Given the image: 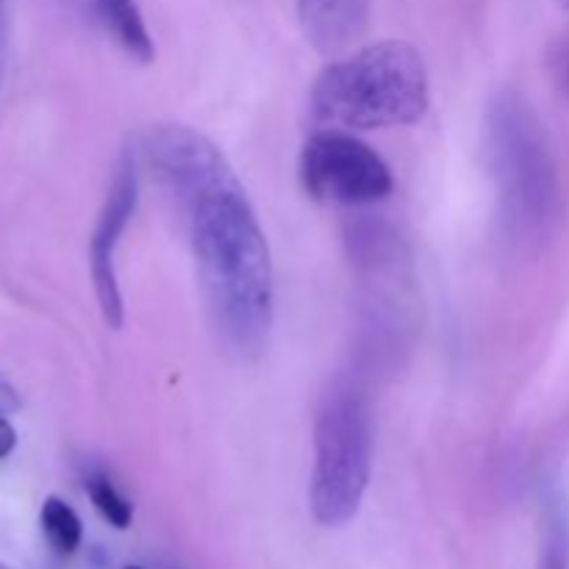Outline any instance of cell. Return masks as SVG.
<instances>
[{"mask_svg": "<svg viewBox=\"0 0 569 569\" xmlns=\"http://www.w3.org/2000/svg\"><path fill=\"white\" fill-rule=\"evenodd\" d=\"M142 153L187 226L217 333L233 353H261L272 326V259L237 172L209 137L176 122L148 131Z\"/></svg>", "mask_w": 569, "mask_h": 569, "instance_id": "1", "label": "cell"}, {"mask_svg": "<svg viewBox=\"0 0 569 569\" xmlns=\"http://www.w3.org/2000/svg\"><path fill=\"white\" fill-rule=\"evenodd\" d=\"M431 92L420 50L400 39L365 44L331 61L311 89V117L326 128L415 126L426 117Z\"/></svg>", "mask_w": 569, "mask_h": 569, "instance_id": "2", "label": "cell"}, {"mask_svg": "<svg viewBox=\"0 0 569 569\" xmlns=\"http://www.w3.org/2000/svg\"><path fill=\"white\" fill-rule=\"evenodd\" d=\"M487 144L506 228L517 239L542 237L559 209V176L548 133L520 94L489 106Z\"/></svg>", "mask_w": 569, "mask_h": 569, "instance_id": "3", "label": "cell"}, {"mask_svg": "<svg viewBox=\"0 0 569 569\" xmlns=\"http://www.w3.org/2000/svg\"><path fill=\"white\" fill-rule=\"evenodd\" d=\"M370 398L356 383H337L322 398L315 422L311 515L320 526L342 528L359 515L372 472Z\"/></svg>", "mask_w": 569, "mask_h": 569, "instance_id": "4", "label": "cell"}, {"mask_svg": "<svg viewBox=\"0 0 569 569\" xmlns=\"http://www.w3.org/2000/svg\"><path fill=\"white\" fill-rule=\"evenodd\" d=\"M300 178L311 198L339 206L381 203L395 189L387 161L370 144L339 128L317 131L303 144Z\"/></svg>", "mask_w": 569, "mask_h": 569, "instance_id": "5", "label": "cell"}, {"mask_svg": "<svg viewBox=\"0 0 569 569\" xmlns=\"http://www.w3.org/2000/svg\"><path fill=\"white\" fill-rule=\"evenodd\" d=\"M139 200V178H137V161L131 153H122L120 164H117L114 181L109 187V198H106L103 211L98 217V228L92 233V244H89V256H92V281L94 292H98L100 311L103 320L111 328L122 326V295L120 281H117L114 270V253L120 244L122 231H126L128 220L133 217Z\"/></svg>", "mask_w": 569, "mask_h": 569, "instance_id": "6", "label": "cell"}, {"mask_svg": "<svg viewBox=\"0 0 569 569\" xmlns=\"http://www.w3.org/2000/svg\"><path fill=\"white\" fill-rule=\"evenodd\" d=\"M372 0H298L300 26L317 53L337 56L365 37Z\"/></svg>", "mask_w": 569, "mask_h": 569, "instance_id": "7", "label": "cell"}, {"mask_svg": "<svg viewBox=\"0 0 569 569\" xmlns=\"http://www.w3.org/2000/svg\"><path fill=\"white\" fill-rule=\"evenodd\" d=\"M67 3L89 26L120 44L139 64H150L156 59L153 37H150L142 11L133 0H67Z\"/></svg>", "mask_w": 569, "mask_h": 569, "instance_id": "8", "label": "cell"}, {"mask_svg": "<svg viewBox=\"0 0 569 569\" xmlns=\"http://www.w3.org/2000/svg\"><path fill=\"white\" fill-rule=\"evenodd\" d=\"M39 522H42L44 539H48V545L59 556H72L78 548H81V539H83L81 517H78L76 509H72L70 503H64L61 498L44 500Z\"/></svg>", "mask_w": 569, "mask_h": 569, "instance_id": "9", "label": "cell"}, {"mask_svg": "<svg viewBox=\"0 0 569 569\" xmlns=\"http://www.w3.org/2000/svg\"><path fill=\"white\" fill-rule=\"evenodd\" d=\"M83 487H87L89 500H92V506L100 511V517H103L106 522H111V526L120 528V531H126V528L131 526L133 520L131 500L122 498L120 489L114 487V481H111L106 472L92 470L87 478H83Z\"/></svg>", "mask_w": 569, "mask_h": 569, "instance_id": "10", "label": "cell"}, {"mask_svg": "<svg viewBox=\"0 0 569 569\" xmlns=\"http://www.w3.org/2000/svg\"><path fill=\"white\" fill-rule=\"evenodd\" d=\"M17 409H20V395H17V389L0 376V417L14 415Z\"/></svg>", "mask_w": 569, "mask_h": 569, "instance_id": "11", "label": "cell"}, {"mask_svg": "<svg viewBox=\"0 0 569 569\" xmlns=\"http://www.w3.org/2000/svg\"><path fill=\"white\" fill-rule=\"evenodd\" d=\"M17 448V431L6 417H0V459L11 453Z\"/></svg>", "mask_w": 569, "mask_h": 569, "instance_id": "12", "label": "cell"}, {"mask_svg": "<svg viewBox=\"0 0 569 569\" xmlns=\"http://www.w3.org/2000/svg\"><path fill=\"white\" fill-rule=\"evenodd\" d=\"M556 3H559L561 9H569V0H556Z\"/></svg>", "mask_w": 569, "mask_h": 569, "instance_id": "13", "label": "cell"}, {"mask_svg": "<svg viewBox=\"0 0 569 569\" xmlns=\"http://www.w3.org/2000/svg\"><path fill=\"white\" fill-rule=\"evenodd\" d=\"M565 569H569V548H567V561H565Z\"/></svg>", "mask_w": 569, "mask_h": 569, "instance_id": "14", "label": "cell"}, {"mask_svg": "<svg viewBox=\"0 0 569 569\" xmlns=\"http://www.w3.org/2000/svg\"><path fill=\"white\" fill-rule=\"evenodd\" d=\"M0 569H14V567H6V565H0Z\"/></svg>", "mask_w": 569, "mask_h": 569, "instance_id": "15", "label": "cell"}, {"mask_svg": "<svg viewBox=\"0 0 569 569\" xmlns=\"http://www.w3.org/2000/svg\"><path fill=\"white\" fill-rule=\"evenodd\" d=\"M128 569H139V567H128Z\"/></svg>", "mask_w": 569, "mask_h": 569, "instance_id": "16", "label": "cell"}]
</instances>
